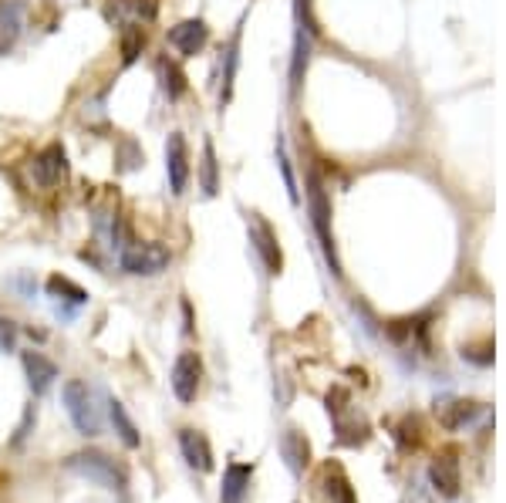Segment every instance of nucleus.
<instances>
[{
	"mask_svg": "<svg viewBox=\"0 0 506 503\" xmlns=\"http://www.w3.org/2000/svg\"><path fill=\"white\" fill-rule=\"evenodd\" d=\"M34 179H37V186H45V190H55L68 179L71 166H68V149L61 142H47L37 156H34Z\"/></svg>",
	"mask_w": 506,
	"mask_h": 503,
	"instance_id": "0eeeda50",
	"label": "nucleus"
},
{
	"mask_svg": "<svg viewBox=\"0 0 506 503\" xmlns=\"http://www.w3.org/2000/svg\"><path fill=\"white\" fill-rule=\"evenodd\" d=\"M308 213H311V226H314V234L321 240V250H324V257L331 264V274L342 278V264H338V254H334V234H331V200L318 173L308 176Z\"/></svg>",
	"mask_w": 506,
	"mask_h": 503,
	"instance_id": "f03ea898",
	"label": "nucleus"
},
{
	"mask_svg": "<svg viewBox=\"0 0 506 503\" xmlns=\"http://www.w3.org/2000/svg\"><path fill=\"white\" fill-rule=\"evenodd\" d=\"M61 399H65V409L71 415V423L81 436H99L101 433V415L99 405H95V395L81 379H68L65 389H61Z\"/></svg>",
	"mask_w": 506,
	"mask_h": 503,
	"instance_id": "7ed1b4c3",
	"label": "nucleus"
},
{
	"mask_svg": "<svg viewBox=\"0 0 506 503\" xmlns=\"http://www.w3.org/2000/svg\"><path fill=\"white\" fill-rule=\"evenodd\" d=\"M155 75H159V85H163L165 99L169 101H179L183 95H186V75H183L179 61L163 55L159 61H155Z\"/></svg>",
	"mask_w": 506,
	"mask_h": 503,
	"instance_id": "dca6fc26",
	"label": "nucleus"
},
{
	"mask_svg": "<svg viewBox=\"0 0 506 503\" xmlns=\"http://www.w3.org/2000/svg\"><path fill=\"white\" fill-rule=\"evenodd\" d=\"M109 419H111V425H115V433H119L121 443L129 449H139L142 436H139V429H135V423L129 419V413H125V405H121L119 399H109Z\"/></svg>",
	"mask_w": 506,
	"mask_h": 503,
	"instance_id": "412c9836",
	"label": "nucleus"
},
{
	"mask_svg": "<svg viewBox=\"0 0 506 503\" xmlns=\"http://www.w3.org/2000/svg\"><path fill=\"white\" fill-rule=\"evenodd\" d=\"M165 41H169V47H176L183 58H196L209 41V27L203 17H186V21H179L176 27H169Z\"/></svg>",
	"mask_w": 506,
	"mask_h": 503,
	"instance_id": "1a4fd4ad",
	"label": "nucleus"
},
{
	"mask_svg": "<svg viewBox=\"0 0 506 503\" xmlns=\"http://www.w3.org/2000/svg\"><path fill=\"white\" fill-rule=\"evenodd\" d=\"M65 466L78 477H85V480L99 483L105 490H115L121 493L129 487V473L121 466L119 459H111L109 453H101V449H78L71 456L65 459Z\"/></svg>",
	"mask_w": 506,
	"mask_h": 503,
	"instance_id": "f257e3e1",
	"label": "nucleus"
},
{
	"mask_svg": "<svg viewBox=\"0 0 506 503\" xmlns=\"http://www.w3.org/2000/svg\"><path fill=\"white\" fill-rule=\"evenodd\" d=\"M250 480H253V466H247V463H230L223 470L220 503H243V497L250 490Z\"/></svg>",
	"mask_w": 506,
	"mask_h": 503,
	"instance_id": "4468645a",
	"label": "nucleus"
},
{
	"mask_svg": "<svg viewBox=\"0 0 506 503\" xmlns=\"http://www.w3.org/2000/svg\"><path fill=\"white\" fill-rule=\"evenodd\" d=\"M24 0H0V58H7L21 41L24 31Z\"/></svg>",
	"mask_w": 506,
	"mask_h": 503,
	"instance_id": "9b49d317",
	"label": "nucleus"
},
{
	"mask_svg": "<svg viewBox=\"0 0 506 503\" xmlns=\"http://www.w3.org/2000/svg\"><path fill=\"white\" fill-rule=\"evenodd\" d=\"M280 453H284L287 466H290L294 473H300L304 466H308V459H311V443L300 436L298 429H287L284 439H280Z\"/></svg>",
	"mask_w": 506,
	"mask_h": 503,
	"instance_id": "6ab92c4d",
	"label": "nucleus"
},
{
	"mask_svg": "<svg viewBox=\"0 0 506 503\" xmlns=\"http://www.w3.org/2000/svg\"><path fill=\"white\" fill-rule=\"evenodd\" d=\"M17 348V325L11 318H0V351H14Z\"/></svg>",
	"mask_w": 506,
	"mask_h": 503,
	"instance_id": "cd10ccee",
	"label": "nucleus"
},
{
	"mask_svg": "<svg viewBox=\"0 0 506 503\" xmlns=\"http://www.w3.org/2000/svg\"><path fill=\"white\" fill-rule=\"evenodd\" d=\"M395 439H398V446L402 449H418L422 446V423H418L416 415H406V419L398 423Z\"/></svg>",
	"mask_w": 506,
	"mask_h": 503,
	"instance_id": "b1692460",
	"label": "nucleus"
},
{
	"mask_svg": "<svg viewBox=\"0 0 506 503\" xmlns=\"http://www.w3.org/2000/svg\"><path fill=\"white\" fill-rule=\"evenodd\" d=\"M311 58V24L298 21V37H294V61H290V89H298L304 79V68Z\"/></svg>",
	"mask_w": 506,
	"mask_h": 503,
	"instance_id": "aec40b11",
	"label": "nucleus"
},
{
	"mask_svg": "<svg viewBox=\"0 0 506 503\" xmlns=\"http://www.w3.org/2000/svg\"><path fill=\"white\" fill-rule=\"evenodd\" d=\"M240 24H237V31L230 37V47H227V55H223V89H220V109L223 105H230L233 99V85H237V68H240Z\"/></svg>",
	"mask_w": 506,
	"mask_h": 503,
	"instance_id": "f3484780",
	"label": "nucleus"
},
{
	"mask_svg": "<svg viewBox=\"0 0 506 503\" xmlns=\"http://www.w3.org/2000/svg\"><path fill=\"white\" fill-rule=\"evenodd\" d=\"M139 21H155L159 17V0H121Z\"/></svg>",
	"mask_w": 506,
	"mask_h": 503,
	"instance_id": "a878e982",
	"label": "nucleus"
},
{
	"mask_svg": "<svg viewBox=\"0 0 506 503\" xmlns=\"http://www.w3.org/2000/svg\"><path fill=\"white\" fill-rule=\"evenodd\" d=\"M145 45H149V34H145V27H139V24L121 27V37H119L121 65H135V61H139V55L145 51Z\"/></svg>",
	"mask_w": 506,
	"mask_h": 503,
	"instance_id": "4be33fe9",
	"label": "nucleus"
},
{
	"mask_svg": "<svg viewBox=\"0 0 506 503\" xmlns=\"http://www.w3.org/2000/svg\"><path fill=\"white\" fill-rule=\"evenodd\" d=\"M179 453H183L189 470H196V473L213 470V449H209V439L203 436L199 429H189V425L179 429Z\"/></svg>",
	"mask_w": 506,
	"mask_h": 503,
	"instance_id": "9d476101",
	"label": "nucleus"
},
{
	"mask_svg": "<svg viewBox=\"0 0 506 503\" xmlns=\"http://www.w3.org/2000/svg\"><path fill=\"white\" fill-rule=\"evenodd\" d=\"M321 487H324L328 503H358L352 480L344 477V470L338 463H324V466H321Z\"/></svg>",
	"mask_w": 506,
	"mask_h": 503,
	"instance_id": "ddd939ff",
	"label": "nucleus"
},
{
	"mask_svg": "<svg viewBox=\"0 0 506 503\" xmlns=\"http://www.w3.org/2000/svg\"><path fill=\"white\" fill-rule=\"evenodd\" d=\"M429 480L436 483V490L446 493V497H456V493H459V459H456V453L436 456V463L429 466Z\"/></svg>",
	"mask_w": 506,
	"mask_h": 503,
	"instance_id": "2eb2a0df",
	"label": "nucleus"
},
{
	"mask_svg": "<svg viewBox=\"0 0 506 503\" xmlns=\"http://www.w3.org/2000/svg\"><path fill=\"white\" fill-rule=\"evenodd\" d=\"M250 244L253 250L260 254V260H264L267 274H280V267H284V257H280V244H277V234L274 226L267 224L260 213H250Z\"/></svg>",
	"mask_w": 506,
	"mask_h": 503,
	"instance_id": "6e6552de",
	"label": "nucleus"
},
{
	"mask_svg": "<svg viewBox=\"0 0 506 503\" xmlns=\"http://www.w3.org/2000/svg\"><path fill=\"white\" fill-rule=\"evenodd\" d=\"M24 372H27V385L34 389V395H45L58 379V365L51 358H45L41 351H24Z\"/></svg>",
	"mask_w": 506,
	"mask_h": 503,
	"instance_id": "f8f14e48",
	"label": "nucleus"
},
{
	"mask_svg": "<svg viewBox=\"0 0 506 503\" xmlns=\"http://www.w3.org/2000/svg\"><path fill=\"white\" fill-rule=\"evenodd\" d=\"M119 264L125 274L132 278H155L163 274L169 264H173V250L155 240H145V244H125L119 254Z\"/></svg>",
	"mask_w": 506,
	"mask_h": 503,
	"instance_id": "20e7f679",
	"label": "nucleus"
},
{
	"mask_svg": "<svg viewBox=\"0 0 506 503\" xmlns=\"http://www.w3.org/2000/svg\"><path fill=\"white\" fill-rule=\"evenodd\" d=\"M169 385L176 392V399L183 405L196 403L199 385H203V358L196 351H183L173 365V375H169Z\"/></svg>",
	"mask_w": 506,
	"mask_h": 503,
	"instance_id": "423d86ee",
	"label": "nucleus"
},
{
	"mask_svg": "<svg viewBox=\"0 0 506 503\" xmlns=\"http://www.w3.org/2000/svg\"><path fill=\"white\" fill-rule=\"evenodd\" d=\"M476 413L473 403H452V413H442V425H449V429H456L459 423H466L469 415Z\"/></svg>",
	"mask_w": 506,
	"mask_h": 503,
	"instance_id": "bb28decb",
	"label": "nucleus"
},
{
	"mask_svg": "<svg viewBox=\"0 0 506 503\" xmlns=\"http://www.w3.org/2000/svg\"><path fill=\"white\" fill-rule=\"evenodd\" d=\"M45 288H47V294H51V298H58V301H71V304H85V301H89V291H85V288H78L71 278H61V274H51Z\"/></svg>",
	"mask_w": 506,
	"mask_h": 503,
	"instance_id": "5701e85b",
	"label": "nucleus"
},
{
	"mask_svg": "<svg viewBox=\"0 0 506 503\" xmlns=\"http://www.w3.org/2000/svg\"><path fill=\"white\" fill-rule=\"evenodd\" d=\"M199 190L206 196H216L220 193V162H216V149H213V139H203V159H199Z\"/></svg>",
	"mask_w": 506,
	"mask_h": 503,
	"instance_id": "a211bd4d",
	"label": "nucleus"
},
{
	"mask_svg": "<svg viewBox=\"0 0 506 503\" xmlns=\"http://www.w3.org/2000/svg\"><path fill=\"white\" fill-rule=\"evenodd\" d=\"M165 176H169L173 196H183L189 190L193 162H189V146L183 132H169V139H165Z\"/></svg>",
	"mask_w": 506,
	"mask_h": 503,
	"instance_id": "39448f33",
	"label": "nucleus"
},
{
	"mask_svg": "<svg viewBox=\"0 0 506 503\" xmlns=\"http://www.w3.org/2000/svg\"><path fill=\"white\" fill-rule=\"evenodd\" d=\"M277 166H280V176H284V186H287V196H290V203H300L298 179H294V169H290V159H287L284 139H277Z\"/></svg>",
	"mask_w": 506,
	"mask_h": 503,
	"instance_id": "393cba45",
	"label": "nucleus"
}]
</instances>
